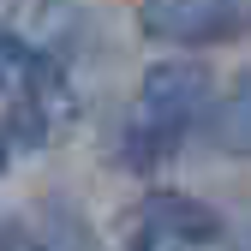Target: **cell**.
Listing matches in <instances>:
<instances>
[{"instance_id": "obj_1", "label": "cell", "mask_w": 251, "mask_h": 251, "mask_svg": "<svg viewBox=\"0 0 251 251\" xmlns=\"http://www.w3.org/2000/svg\"><path fill=\"white\" fill-rule=\"evenodd\" d=\"M209 108H215V78H209L203 60H155L144 72V84H138V96H132V114L120 126L114 155L132 174L168 168Z\"/></svg>"}, {"instance_id": "obj_2", "label": "cell", "mask_w": 251, "mask_h": 251, "mask_svg": "<svg viewBox=\"0 0 251 251\" xmlns=\"http://www.w3.org/2000/svg\"><path fill=\"white\" fill-rule=\"evenodd\" d=\"M222 215L192 192H168L155 185L144 192L120 222V245L126 251H215L222 245Z\"/></svg>"}, {"instance_id": "obj_3", "label": "cell", "mask_w": 251, "mask_h": 251, "mask_svg": "<svg viewBox=\"0 0 251 251\" xmlns=\"http://www.w3.org/2000/svg\"><path fill=\"white\" fill-rule=\"evenodd\" d=\"M251 24V0H138L150 42H227Z\"/></svg>"}, {"instance_id": "obj_4", "label": "cell", "mask_w": 251, "mask_h": 251, "mask_svg": "<svg viewBox=\"0 0 251 251\" xmlns=\"http://www.w3.org/2000/svg\"><path fill=\"white\" fill-rule=\"evenodd\" d=\"M0 251H96V239L72 203H30L0 222Z\"/></svg>"}, {"instance_id": "obj_5", "label": "cell", "mask_w": 251, "mask_h": 251, "mask_svg": "<svg viewBox=\"0 0 251 251\" xmlns=\"http://www.w3.org/2000/svg\"><path fill=\"white\" fill-rule=\"evenodd\" d=\"M24 90H66V72L24 36L0 30V96H24Z\"/></svg>"}, {"instance_id": "obj_6", "label": "cell", "mask_w": 251, "mask_h": 251, "mask_svg": "<svg viewBox=\"0 0 251 251\" xmlns=\"http://www.w3.org/2000/svg\"><path fill=\"white\" fill-rule=\"evenodd\" d=\"M209 132L227 155H251V66L222 90V102L209 108Z\"/></svg>"}, {"instance_id": "obj_7", "label": "cell", "mask_w": 251, "mask_h": 251, "mask_svg": "<svg viewBox=\"0 0 251 251\" xmlns=\"http://www.w3.org/2000/svg\"><path fill=\"white\" fill-rule=\"evenodd\" d=\"M0 168H6V150H0Z\"/></svg>"}, {"instance_id": "obj_8", "label": "cell", "mask_w": 251, "mask_h": 251, "mask_svg": "<svg viewBox=\"0 0 251 251\" xmlns=\"http://www.w3.org/2000/svg\"><path fill=\"white\" fill-rule=\"evenodd\" d=\"M245 251H251V239H245Z\"/></svg>"}]
</instances>
